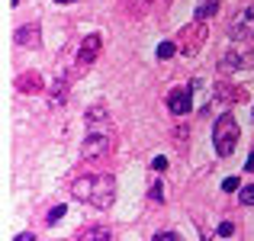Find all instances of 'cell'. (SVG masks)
I'll list each match as a JSON object with an SVG mask.
<instances>
[{
    "label": "cell",
    "instance_id": "6da1fadb",
    "mask_svg": "<svg viewBox=\"0 0 254 241\" xmlns=\"http://www.w3.org/2000/svg\"><path fill=\"white\" fill-rule=\"evenodd\" d=\"M71 196L87 206H97V209H110L116 199V183L110 174H87L71 183Z\"/></svg>",
    "mask_w": 254,
    "mask_h": 241
},
{
    "label": "cell",
    "instance_id": "7a4b0ae2",
    "mask_svg": "<svg viewBox=\"0 0 254 241\" xmlns=\"http://www.w3.org/2000/svg\"><path fill=\"white\" fill-rule=\"evenodd\" d=\"M212 145H216V155L219 158H232L235 155V145H238V122L232 113H222L212 125Z\"/></svg>",
    "mask_w": 254,
    "mask_h": 241
},
{
    "label": "cell",
    "instance_id": "3957f363",
    "mask_svg": "<svg viewBox=\"0 0 254 241\" xmlns=\"http://www.w3.org/2000/svg\"><path fill=\"white\" fill-rule=\"evenodd\" d=\"M110 148H113V129L110 125H93V129H87V135L81 142L84 158H103V155H110Z\"/></svg>",
    "mask_w": 254,
    "mask_h": 241
},
{
    "label": "cell",
    "instance_id": "277c9868",
    "mask_svg": "<svg viewBox=\"0 0 254 241\" xmlns=\"http://www.w3.org/2000/svg\"><path fill=\"white\" fill-rule=\"evenodd\" d=\"M242 68H254V45L251 49H235V52H225L219 58V74H235Z\"/></svg>",
    "mask_w": 254,
    "mask_h": 241
},
{
    "label": "cell",
    "instance_id": "5b68a950",
    "mask_svg": "<svg viewBox=\"0 0 254 241\" xmlns=\"http://www.w3.org/2000/svg\"><path fill=\"white\" fill-rule=\"evenodd\" d=\"M229 36L235 39V42H248V39H254V3L245 6V10L238 13L235 19H232Z\"/></svg>",
    "mask_w": 254,
    "mask_h": 241
},
{
    "label": "cell",
    "instance_id": "8992f818",
    "mask_svg": "<svg viewBox=\"0 0 254 241\" xmlns=\"http://www.w3.org/2000/svg\"><path fill=\"white\" fill-rule=\"evenodd\" d=\"M193 87H196V84L177 87V90L168 93V110L174 113V116H184V113H190V106H193Z\"/></svg>",
    "mask_w": 254,
    "mask_h": 241
},
{
    "label": "cell",
    "instance_id": "52a82bcc",
    "mask_svg": "<svg viewBox=\"0 0 254 241\" xmlns=\"http://www.w3.org/2000/svg\"><path fill=\"white\" fill-rule=\"evenodd\" d=\"M203 39H206V26L196 19V23H193L190 29H184V36H180V42H184V55H187V58L196 55L199 45H203Z\"/></svg>",
    "mask_w": 254,
    "mask_h": 241
},
{
    "label": "cell",
    "instance_id": "ba28073f",
    "mask_svg": "<svg viewBox=\"0 0 254 241\" xmlns=\"http://www.w3.org/2000/svg\"><path fill=\"white\" fill-rule=\"evenodd\" d=\"M13 42L23 45V49H36V45L42 42V32H39V26L23 23V26H16V32H13Z\"/></svg>",
    "mask_w": 254,
    "mask_h": 241
},
{
    "label": "cell",
    "instance_id": "9c48e42d",
    "mask_svg": "<svg viewBox=\"0 0 254 241\" xmlns=\"http://www.w3.org/2000/svg\"><path fill=\"white\" fill-rule=\"evenodd\" d=\"M100 45H103V39L97 36V32H90V36L81 42V52H77V61L81 64H93L97 61V55H100Z\"/></svg>",
    "mask_w": 254,
    "mask_h": 241
},
{
    "label": "cell",
    "instance_id": "30bf717a",
    "mask_svg": "<svg viewBox=\"0 0 254 241\" xmlns=\"http://www.w3.org/2000/svg\"><path fill=\"white\" fill-rule=\"evenodd\" d=\"M42 87H45V80L39 71H26V74L16 77V90H23V93H39Z\"/></svg>",
    "mask_w": 254,
    "mask_h": 241
},
{
    "label": "cell",
    "instance_id": "8fae6325",
    "mask_svg": "<svg viewBox=\"0 0 254 241\" xmlns=\"http://www.w3.org/2000/svg\"><path fill=\"white\" fill-rule=\"evenodd\" d=\"M84 122H87V129H93V125H110V110H106L103 103H93L90 110L84 113Z\"/></svg>",
    "mask_w": 254,
    "mask_h": 241
},
{
    "label": "cell",
    "instance_id": "7c38bea8",
    "mask_svg": "<svg viewBox=\"0 0 254 241\" xmlns=\"http://www.w3.org/2000/svg\"><path fill=\"white\" fill-rule=\"evenodd\" d=\"M64 100H68V77H58L55 87H52V93H49V106L52 110H62Z\"/></svg>",
    "mask_w": 254,
    "mask_h": 241
},
{
    "label": "cell",
    "instance_id": "4fadbf2b",
    "mask_svg": "<svg viewBox=\"0 0 254 241\" xmlns=\"http://www.w3.org/2000/svg\"><path fill=\"white\" fill-rule=\"evenodd\" d=\"M74 241H113V229H106V225H90V229H84Z\"/></svg>",
    "mask_w": 254,
    "mask_h": 241
},
{
    "label": "cell",
    "instance_id": "5bb4252c",
    "mask_svg": "<svg viewBox=\"0 0 254 241\" xmlns=\"http://www.w3.org/2000/svg\"><path fill=\"white\" fill-rule=\"evenodd\" d=\"M216 10H219V0H199L196 3V10H193V19H209V16H216Z\"/></svg>",
    "mask_w": 254,
    "mask_h": 241
},
{
    "label": "cell",
    "instance_id": "9a60e30c",
    "mask_svg": "<svg viewBox=\"0 0 254 241\" xmlns=\"http://www.w3.org/2000/svg\"><path fill=\"white\" fill-rule=\"evenodd\" d=\"M174 52H177V45H174V42H158L155 55L161 58V61H168V58H174Z\"/></svg>",
    "mask_w": 254,
    "mask_h": 241
},
{
    "label": "cell",
    "instance_id": "2e32d148",
    "mask_svg": "<svg viewBox=\"0 0 254 241\" xmlns=\"http://www.w3.org/2000/svg\"><path fill=\"white\" fill-rule=\"evenodd\" d=\"M238 203H242V206H254V183H248V186L238 190Z\"/></svg>",
    "mask_w": 254,
    "mask_h": 241
},
{
    "label": "cell",
    "instance_id": "e0dca14e",
    "mask_svg": "<svg viewBox=\"0 0 254 241\" xmlns=\"http://www.w3.org/2000/svg\"><path fill=\"white\" fill-rule=\"evenodd\" d=\"M222 190L225 193H238V190H242V180H238V177H225L222 180Z\"/></svg>",
    "mask_w": 254,
    "mask_h": 241
},
{
    "label": "cell",
    "instance_id": "ac0fdd59",
    "mask_svg": "<svg viewBox=\"0 0 254 241\" xmlns=\"http://www.w3.org/2000/svg\"><path fill=\"white\" fill-rule=\"evenodd\" d=\"M64 212H68V206H55V209L49 212V219H45V222H49V225H55L58 219H64Z\"/></svg>",
    "mask_w": 254,
    "mask_h": 241
},
{
    "label": "cell",
    "instance_id": "d6986e66",
    "mask_svg": "<svg viewBox=\"0 0 254 241\" xmlns=\"http://www.w3.org/2000/svg\"><path fill=\"white\" fill-rule=\"evenodd\" d=\"M148 196L155 199V203H161V199H164V183H161V180H158V183L151 186V193H148Z\"/></svg>",
    "mask_w": 254,
    "mask_h": 241
},
{
    "label": "cell",
    "instance_id": "ffe728a7",
    "mask_svg": "<svg viewBox=\"0 0 254 241\" xmlns=\"http://www.w3.org/2000/svg\"><path fill=\"white\" fill-rule=\"evenodd\" d=\"M151 241H184V238H180L177 232H158V235L151 238Z\"/></svg>",
    "mask_w": 254,
    "mask_h": 241
},
{
    "label": "cell",
    "instance_id": "44dd1931",
    "mask_svg": "<svg viewBox=\"0 0 254 241\" xmlns=\"http://www.w3.org/2000/svg\"><path fill=\"white\" fill-rule=\"evenodd\" d=\"M151 171H168V158H164V155H158L155 161H151Z\"/></svg>",
    "mask_w": 254,
    "mask_h": 241
},
{
    "label": "cell",
    "instance_id": "7402d4cb",
    "mask_svg": "<svg viewBox=\"0 0 254 241\" xmlns=\"http://www.w3.org/2000/svg\"><path fill=\"white\" fill-rule=\"evenodd\" d=\"M219 235H222V238H232V235H235V225H232V222H222V225H219Z\"/></svg>",
    "mask_w": 254,
    "mask_h": 241
},
{
    "label": "cell",
    "instance_id": "603a6c76",
    "mask_svg": "<svg viewBox=\"0 0 254 241\" xmlns=\"http://www.w3.org/2000/svg\"><path fill=\"white\" fill-rule=\"evenodd\" d=\"M13 241H36V235H32V232H23V235H16Z\"/></svg>",
    "mask_w": 254,
    "mask_h": 241
},
{
    "label": "cell",
    "instance_id": "cb8c5ba5",
    "mask_svg": "<svg viewBox=\"0 0 254 241\" xmlns=\"http://www.w3.org/2000/svg\"><path fill=\"white\" fill-rule=\"evenodd\" d=\"M245 171L254 174V148H251V158H248V164H245Z\"/></svg>",
    "mask_w": 254,
    "mask_h": 241
},
{
    "label": "cell",
    "instance_id": "d4e9b609",
    "mask_svg": "<svg viewBox=\"0 0 254 241\" xmlns=\"http://www.w3.org/2000/svg\"><path fill=\"white\" fill-rule=\"evenodd\" d=\"M55 3H77V0H55Z\"/></svg>",
    "mask_w": 254,
    "mask_h": 241
},
{
    "label": "cell",
    "instance_id": "484cf974",
    "mask_svg": "<svg viewBox=\"0 0 254 241\" xmlns=\"http://www.w3.org/2000/svg\"><path fill=\"white\" fill-rule=\"evenodd\" d=\"M19 3H23V0H10V6H19Z\"/></svg>",
    "mask_w": 254,
    "mask_h": 241
},
{
    "label": "cell",
    "instance_id": "4316f807",
    "mask_svg": "<svg viewBox=\"0 0 254 241\" xmlns=\"http://www.w3.org/2000/svg\"><path fill=\"white\" fill-rule=\"evenodd\" d=\"M251 119H254V110H251Z\"/></svg>",
    "mask_w": 254,
    "mask_h": 241
}]
</instances>
